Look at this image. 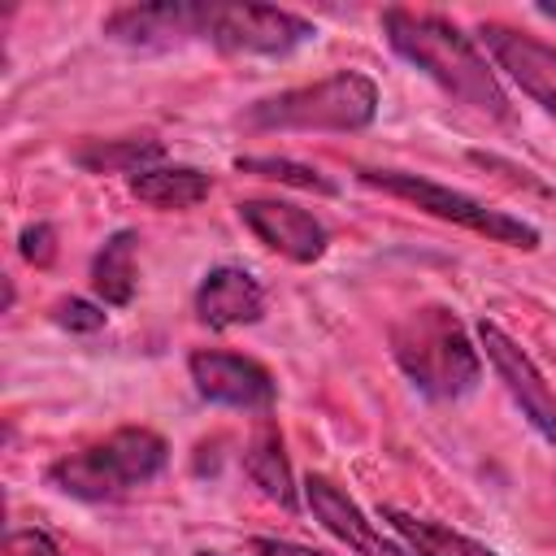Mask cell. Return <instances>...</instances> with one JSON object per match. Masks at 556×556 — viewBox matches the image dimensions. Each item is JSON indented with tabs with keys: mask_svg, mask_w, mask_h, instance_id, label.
I'll return each mask as SVG.
<instances>
[{
	"mask_svg": "<svg viewBox=\"0 0 556 556\" xmlns=\"http://www.w3.org/2000/svg\"><path fill=\"white\" fill-rule=\"evenodd\" d=\"M17 248H22V256H26L30 265H48V261L56 256V230H52L48 222H35V226H26V230L17 235Z\"/></svg>",
	"mask_w": 556,
	"mask_h": 556,
	"instance_id": "obj_21",
	"label": "cell"
},
{
	"mask_svg": "<svg viewBox=\"0 0 556 556\" xmlns=\"http://www.w3.org/2000/svg\"><path fill=\"white\" fill-rule=\"evenodd\" d=\"M4 547H9V556H61V547L43 530H13Z\"/></svg>",
	"mask_w": 556,
	"mask_h": 556,
	"instance_id": "obj_22",
	"label": "cell"
},
{
	"mask_svg": "<svg viewBox=\"0 0 556 556\" xmlns=\"http://www.w3.org/2000/svg\"><path fill=\"white\" fill-rule=\"evenodd\" d=\"M391 356L404 378L430 400H460L482 378L478 348L443 304L408 308L391 326Z\"/></svg>",
	"mask_w": 556,
	"mask_h": 556,
	"instance_id": "obj_2",
	"label": "cell"
},
{
	"mask_svg": "<svg viewBox=\"0 0 556 556\" xmlns=\"http://www.w3.org/2000/svg\"><path fill=\"white\" fill-rule=\"evenodd\" d=\"M304 500H308L313 517H317L339 543H348L356 556H413L404 543H391V539L348 500V491H339L330 478L313 473V478L304 482Z\"/></svg>",
	"mask_w": 556,
	"mask_h": 556,
	"instance_id": "obj_12",
	"label": "cell"
},
{
	"mask_svg": "<svg viewBox=\"0 0 556 556\" xmlns=\"http://www.w3.org/2000/svg\"><path fill=\"white\" fill-rule=\"evenodd\" d=\"M208 174L191 165H152L130 174V195L152 204V208H195L208 195Z\"/></svg>",
	"mask_w": 556,
	"mask_h": 556,
	"instance_id": "obj_15",
	"label": "cell"
},
{
	"mask_svg": "<svg viewBox=\"0 0 556 556\" xmlns=\"http://www.w3.org/2000/svg\"><path fill=\"white\" fill-rule=\"evenodd\" d=\"M356 178H361L365 187H374V191H387V195H400V200L417 204V208L430 213V217L456 222V226H465V230H473V235H482V239H491V243L526 248V252L539 248V230H534L530 222H521V217H513V213H504V208H491V204H482L478 195H465V191L443 187V182H434V178H421V174H408V169H361Z\"/></svg>",
	"mask_w": 556,
	"mask_h": 556,
	"instance_id": "obj_5",
	"label": "cell"
},
{
	"mask_svg": "<svg viewBox=\"0 0 556 556\" xmlns=\"http://www.w3.org/2000/svg\"><path fill=\"white\" fill-rule=\"evenodd\" d=\"M265 313V291L243 265H217L195 287V317L208 330H235L252 326Z\"/></svg>",
	"mask_w": 556,
	"mask_h": 556,
	"instance_id": "obj_13",
	"label": "cell"
},
{
	"mask_svg": "<svg viewBox=\"0 0 556 556\" xmlns=\"http://www.w3.org/2000/svg\"><path fill=\"white\" fill-rule=\"evenodd\" d=\"M52 317H56V326H65V330H83V334L104 326V308H100V304H91V300H78V295L56 300Z\"/></svg>",
	"mask_w": 556,
	"mask_h": 556,
	"instance_id": "obj_20",
	"label": "cell"
},
{
	"mask_svg": "<svg viewBox=\"0 0 556 556\" xmlns=\"http://www.w3.org/2000/svg\"><path fill=\"white\" fill-rule=\"evenodd\" d=\"M204 556H217V552H204Z\"/></svg>",
	"mask_w": 556,
	"mask_h": 556,
	"instance_id": "obj_25",
	"label": "cell"
},
{
	"mask_svg": "<svg viewBox=\"0 0 556 556\" xmlns=\"http://www.w3.org/2000/svg\"><path fill=\"white\" fill-rule=\"evenodd\" d=\"M200 30H204V4H187V0L122 4L104 17V35L126 48H174L200 39Z\"/></svg>",
	"mask_w": 556,
	"mask_h": 556,
	"instance_id": "obj_10",
	"label": "cell"
},
{
	"mask_svg": "<svg viewBox=\"0 0 556 556\" xmlns=\"http://www.w3.org/2000/svg\"><path fill=\"white\" fill-rule=\"evenodd\" d=\"M539 13H543V17H552V22H556V4H539Z\"/></svg>",
	"mask_w": 556,
	"mask_h": 556,
	"instance_id": "obj_24",
	"label": "cell"
},
{
	"mask_svg": "<svg viewBox=\"0 0 556 556\" xmlns=\"http://www.w3.org/2000/svg\"><path fill=\"white\" fill-rule=\"evenodd\" d=\"M135 252H139V235L135 230H117L104 239V248L96 252L91 261V291L122 308L135 300V287H139V269H135Z\"/></svg>",
	"mask_w": 556,
	"mask_h": 556,
	"instance_id": "obj_16",
	"label": "cell"
},
{
	"mask_svg": "<svg viewBox=\"0 0 556 556\" xmlns=\"http://www.w3.org/2000/svg\"><path fill=\"white\" fill-rule=\"evenodd\" d=\"M169 460V447L148 426H122L109 439L65 452L48 465V482L74 500H122L126 491L152 482Z\"/></svg>",
	"mask_w": 556,
	"mask_h": 556,
	"instance_id": "obj_3",
	"label": "cell"
},
{
	"mask_svg": "<svg viewBox=\"0 0 556 556\" xmlns=\"http://www.w3.org/2000/svg\"><path fill=\"white\" fill-rule=\"evenodd\" d=\"M382 35L395 48V56L417 65L456 104H465L491 122L508 117V96L495 78V65L478 48V39L465 35L456 22H447L439 13H417V9H387Z\"/></svg>",
	"mask_w": 556,
	"mask_h": 556,
	"instance_id": "obj_1",
	"label": "cell"
},
{
	"mask_svg": "<svg viewBox=\"0 0 556 556\" xmlns=\"http://www.w3.org/2000/svg\"><path fill=\"white\" fill-rule=\"evenodd\" d=\"M161 152L165 148L156 139H91L74 152V161L91 174H139V169H152Z\"/></svg>",
	"mask_w": 556,
	"mask_h": 556,
	"instance_id": "obj_18",
	"label": "cell"
},
{
	"mask_svg": "<svg viewBox=\"0 0 556 556\" xmlns=\"http://www.w3.org/2000/svg\"><path fill=\"white\" fill-rule=\"evenodd\" d=\"M478 348L491 361V369L500 374V382L508 387V395L521 408V417L534 426V434L556 447V391L547 387V378L539 374V365L495 321H478Z\"/></svg>",
	"mask_w": 556,
	"mask_h": 556,
	"instance_id": "obj_7",
	"label": "cell"
},
{
	"mask_svg": "<svg viewBox=\"0 0 556 556\" xmlns=\"http://www.w3.org/2000/svg\"><path fill=\"white\" fill-rule=\"evenodd\" d=\"M239 222L278 256L295 261V265H313L326 252V226L287 200H243L239 204Z\"/></svg>",
	"mask_w": 556,
	"mask_h": 556,
	"instance_id": "obj_11",
	"label": "cell"
},
{
	"mask_svg": "<svg viewBox=\"0 0 556 556\" xmlns=\"http://www.w3.org/2000/svg\"><path fill=\"white\" fill-rule=\"evenodd\" d=\"M374 113H378L374 78L356 70H339L330 78L256 100L243 113V126L248 130H365Z\"/></svg>",
	"mask_w": 556,
	"mask_h": 556,
	"instance_id": "obj_4",
	"label": "cell"
},
{
	"mask_svg": "<svg viewBox=\"0 0 556 556\" xmlns=\"http://www.w3.org/2000/svg\"><path fill=\"white\" fill-rule=\"evenodd\" d=\"M243 469H248L252 486H261L265 500H274L287 513L295 508V482H291V465H287V452H282V434L269 421L252 434V443L243 452Z\"/></svg>",
	"mask_w": 556,
	"mask_h": 556,
	"instance_id": "obj_17",
	"label": "cell"
},
{
	"mask_svg": "<svg viewBox=\"0 0 556 556\" xmlns=\"http://www.w3.org/2000/svg\"><path fill=\"white\" fill-rule=\"evenodd\" d=\"M482 48L495 56V65L547 113L556 117V43H543L526 30H513V26H500V22H486L482 30Z\"/></svg>",
	"mask_w": 556,
	"mask_h": 556,
	"instance_id": "obj_9",
	"label": "cell"
},
{
	"mask_svg": "<svg viewBox=\"0 0 556 556\" xmlns=\"http://www.w3.org/2000/svg\"><path fill=\"white\" fill-rule=\"evenodd\" d=\"M378 517L400 534V543L413 552V556H500L491 552L486 543L443 526V521H430V517H417L408 508H395V504H382Z\"/></svg>",
	"mask_w": 556,
	"mask_h": 556,
	"instance_id": "obj_14",
	"label": "cell"
},
{
	"mask_svg": "<svg viewBox=\"0 0 556 556\" xmlns=\"http://www.w3.org/2000/svg\"><path fill=\"white\" fill-rule=\"evenodd\" d=\"M191 369V382L204 400L213 404H226V408H248V413H265L278 395V382L274 374L252 361V356H239V352H217V348H200L191 352L187 361Z\"/></svg>",
	"mask_w": 556,
	"mask_h": 556,
	"instance_id": "obj_8",
	"label": "cell"
},
{
	"mask_svg": "<svg viewBox=\"0 0 556 556\" xmlns=\"http://www.w3.org/2000/svg\"><path fill=\"white\" fill-rule=\"evenodd\" d=\"M248 547H252V556H334V552L304 547V543H291V539H252Z\"/></svg>",
	"mask_w": 556,
	"mask_h": 556,
	"instance_id": "obj_23",
	"label": "cell"
},
{
	"mask_svg": "<svg viewBox=\"0 0 556 556\" xmlns=\"http://www.w3.org/2000/svg\"><path fill=\"white\" fill-rule=\"evenodd\" d=\"M200 39H208L222 52L287 56V52L304 48L308 39H317V30L308 17L287 13V9H269V4H204Z\"/></svg>",
	"mask_w": 556,
	"mask_h": 556,
	"instance_id": "obj_6",
	"label": "cell"
},
{
	"mask_svg": "<svg viewBox=\"0 0 556 556\" xmlns=\"http://www.w3.org/2000/svg\"><path fill=\"white\" fill-rule=\"evenodd\" d=\"M235 169L243 174H261V178H274V182H287V187H300V191H321V195H334V182L313 169V165H300V161H287V156H239Z\"/></svg>",
	"mask_w": 556,
	"mask_h": 556,
	"instance_id": "obj_19",
	"label": "cell"
}]
</instances>
